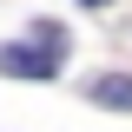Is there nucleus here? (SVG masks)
Wrapping results in <instances>:
<instances>
[{
    "mask_svg": "<svg viewBox=\"0 0 132 132\" xmlns=\"http://www.w3.org/2000/svg\"><path fill=\"white\" fill-rule=\"evenodd\" d=\"M0 66H7L13 79H53V73H60V53L33 40V46H7V53H0Z\"/></svg>",
    "mask_w": 132,
    "mask_h": 132,
    "instance_id": "obj_1",
    "label": "nucleus"
},
{
    "mask_svg": "<svg viewBox=\"0 0 132 132\" xmlns=\"http://www.w3.org/2000/svg\"><path fill=\"white\" fill-rule=\"evenodd\" d=\"M86 7H106V0H86Z\"/></svg>",
    "mask_w": 132,
    "mask_h": 132,
    "instance_id": "obj_3",
    "label": "nucleus"
},
{
    "mask_svg": "<svg viewBox=\"0 0 132 132\" xmlns=\"http://www.w3.org/2000/svg\"><path fill=\"white\" fill-rule=\"evenodd\" d=\"M93 99H99V106H119V112H132V79H93Z\"/></svg>",
    "mask_w": 132,
    "mask_h": 132,
    "instance_id": "obj_2",
    "label": "nucleus"
}]
</instances>
